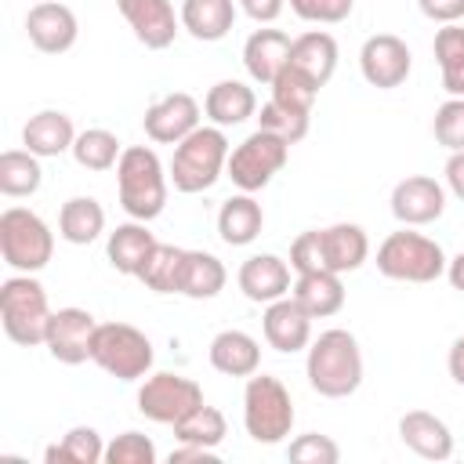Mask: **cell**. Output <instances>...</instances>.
<instances>
[{"label":"cell","mask_w":464,"mask_h":464,"mask_svg":"<svg viewBox=\"0 0 464 464\" xmlns=\"http://www.w3.org/2000/svg\"><path fill=\"white\" fill-rule=\"evenodd\" d=\"M308 384L326 399H348L362 384V352L348 330H323L308 344Z\"/></svg>","instance_id":"6da1fadb"},{"label":"cell","mask_w":464,"mask_h":464,"mask_svg":"<svg viewBox=\"0 0 464 464\" xmlns=\"http://www.w3.org/2000/svg\"><path fill=\"white\" fill-rule=\"evenodd\" d=\"M116 192L120 207L134 221H152L167 207V174L160 156L149 145H127L116 163Z\"/></svg>","instance_id":"7a4b0ae2"},{"label":"cell","mask_w":464,"mask_h":464,"mask_svg":"<svg viewBox=\"0 0 464 464\" xmlns=\"http://www.w3.org/2000/svg\"><path fill=\"white\" fill-rule=\"evenodd\" d=\"M228 152L232 149H228V138L221 127H196L188 138H181L174 145V156H170L174 188L185 196L207 192L228 167Z\"/></svg>","instance_id":"3957f363"},{"label":"cell","mask_w":464,"mask_h":464,"mask_svg":"<svg viewBox=\"0 0 464 464\" xmlns=\"http://www.w3.org/2000/svg\"><path fill=\"white\" fill-rule=\"evenodd\" d=\"M0 323L14 344H22V348L44 344L47 323H51V304H47L44 283L33 279L29 272L4 279L0 283Z\"/></svg>","instance_id":"277c9868"},{"label":"cell","mask_w":464,"mask_h":464,"mask_svg":"<svg viewBox=\"0 0 464 464\" xmlns=\"http://www.w3.org/2000/svg\"><path fill=\"white\" fill-rule=\"evenodd\" d=\"M243 428L254 442L276 446L294 431V399L272 373H250L243 388Z\"/></svg>","instance_id":"5b68a950"},{"label":"cell","mask_w":464,"mask_h":464,"mask_svg":"<svg viewBox=\"0 0 464 464\" xmlns=\"http://www.w3.org/2000/svg\"><path fill=\"white\" fill-rule=\"evenodd\" d=\"M446 250L435 239L410 232V225L392 232L377 246V272L395 283H435L439 276H446Z\"/></svg>","instance_id":"8992f818"},{"label":"cell","mask_w":464,"mask_h":464,"mask_svg":"<svg viewBox=\"0 0 464 464\" xmlns=\"http://www.w3.org/2000/svg\"><path fill=\"white\" fill-rule=\"evenodd\" d=\"M0 254L14 272H40L54 254V232L29 207H7L0 214Z\"/></svg>","instance_id":"52a82bcc"},{"label":"cell","mask_w":464,"mask_h":464,"mask_svg":"<svg viewBox=\"0 0 464 464\" xmlns=\"http://www.w3.org/2000/svg\"><path fill=\"white\" fill-rule=\"evenodd\" d=\"M91 362L116 381H145L152 370V341L130 323H98Z\"/></svg>","instance_id":"ba28073f"},{"label":"cell","mask_w":464,"mask_h":464,"mask_svg":"<svg viewBox=\"0 0 464 464\" xmlns=\"http://www.w3.org/2000/svg\"><path fill=\"white\" fill-rule=\"evenodd\" d=\"M290 160V141H283L272 130H254L246 134L232 152H228V167L225 174L232 178V185L239 192H261Z\"/></svg>","instance_id":"9c48e42d"},{"label":"cell","mask_w":464,"mask_h":464,"mask_svg":"<svg viewBox=\"0 0 464 464\" xmlns=\"http://www.w3.org/2000/svg\"><path fill=\"white\" fill-rule=\"evenodd\" d=\"M203 406V388L192 381V377H181V373H149L138 388V410L141 417L156 420V424H178L185 420L192 410Z\"/></svg>","instance_id":"30bf717a"},{"label":"cell","mask_w":464,"mask_h":464,"mask_svg":"<svg viewBox=\"0 0 464 464\" xmlns=\"http://www.w3.org/2000/svg\"><path fill=\"white\" fill-rule=\"evenodd\" d=\"M359 69L370 87L395 91L406 83V76L413 69V54H410L406 40H399L395 33H373V36H366V44L359 51Z\"/></svg>","instance_id":"8fae6325"},{"label":"cell","mask_w":464,"mask_h":464,"mask_svg":"<svg viewBox=\"0 0 464 464\" xmlns=\"http://www.w3.org/2000/svg\"><path fill=\"white\" fill-rule=\"evenodd\" d=\"M94 330H98V319L87 308H58V312H51L44 348L51 352V359H58L65 366H80L91 359Z\"/></svg>","instance_id":"7c38bea8"},{"label":"cell","mask_w":464,"mask_h":464,"mask_svg":"<svg viewBox=\"0 0 464 464\" xmlns=\"http://www.w3.org/2000/svg\"><path fill=\"white\" fill-rule=\"evenodd\" d=\"M116 7H120L123 22L130 25V33L141 47L163 51V47L174 44L181 14H174L170 0H116Z\"/></svg>","instance_id":"4fadbf2b"},{"label":"cell","mask_w":464,"mask_h":464,"mask_svg":"<svg viewBox=\"0 0 464 464\" xmlns=\"http://www.w3.org/2000/svg\"><path fill=\"white\" fill-rule=\"evenodd\" d=\"M141 127L156 145H178L181 138H188L199 127V102L185 91L163 94L160 102H152L145 109Z\"/></svg>","instance_id":"5bb4252c"},{"label":"cell","mask_w":464,"mask_h":464,"mask_svg":"<svg viewBox=\"0 0 464 464\" xmlns=\"http://www.w3.org/2000/svg\"><path fill=\"white\" fill-rule=\"evenodd\" d=\"M442 210H446V188L428 174H410L392 188V214L410 228L439 221Z\"/></svg>","instance_id":"9a60e30c"},{"label":"cell","mask_w":464,"mask_h":464,"mask_svg":"<svg viewBox=\"0 0 464 464\" xmlns=\"http://www.w3.org/2000/svg\"><path fill=\"white\" fill-rule=\"evenodd\" d=\"M25 33H29V44L36 51H44V54H65L76 44L80 25H76V14L62 0H40L25 14Z\"/></svg>","instance_id":"2e32d148"},{"label":"cell","mask_w":464,"mask_h":464,"mask_svg":"<svg viewBox=\"0 0 464 464\" xmlns=\"http://www.w3.org/2000/svg\"><path fill=\"white\" fill-rule=\"evenodd\" d=\"M261 330H265L268 348H276V352H283V355H294V352H301V348L312 344V315H308L290 294L265 304Z\"/></svg>","instance_id":"e0dca14e"},{"label":"cell","mask_w":464,"mask_h":464,"mask_svg":"<svg viewBox=\"0 0 464 464\" xmlns=\"http://www.w3.org/2000/svg\"><path fill=\"white\" fill-rule=\"evenodd\" d=\"M239 290L246 294V301L254 304H268V301H279L290 294V265L276 254H254L239 265V276H236Z\"/></svg>","instance_id":"ac0fdd59"},{"label":"cell","mask_w":464,"mask_h":464,"mask_svg":"<svg viewBox=\"0 0 464 464\" xmlns=\"http://www.w3.org/2000/svg\"><path fill=\"white\" fill-rule=\"evenodd\" d=\"M290 47H294V40L283 29H254L243 44V65H246L250 80L272 87L276 76L290 62Z\"/></svg>","instance_id":"d6986e66"},{"label":"cell","mask_w":464,"mask_h":464,"mask_svg":"<svg viewBox=\"0 0 464 464\" xmlns=\"http://www.w3.org/2000/svg\"><path fill=\"white\" fill-rule=\"evenodd\" d=\"M399 439L406 450H413L424 460H446L453 453V435L442 417L428 410H410L399 417Z\"/></svg>","instance_id":"ffe728a7"},{"label":"cell","mask_w":464,"mask_h":464,"mask_svg":"<svg viewBox=\"0 0 464 464\" xmlns=\"http://www.w3.org/2000/svg\"><path fill=\"white\" fill-rule=\"evenodd\" d=\"M286 65L297 69L301 76H308L315 87H326L334 69H337V40L326 29H308V33L294 36Z\"/></svg>","instance_id":"44dd1931"},{"label":"cell","mask_w":464,"mask_h":464,"mask_svg":"<svg viewBox=\"0 0 464 464\" xmlns=\"http://www.w3.org/2000/svg\"><path fill=\"white\" fill-rule=\"evenodd\" d=\"M319 246H323V265L337 276L355 272L370 257V239H366L362 225H352V221L319 228Z\"/></svg>","instance_id":"7402d4cb"},{"label":"cell","mask_w":464,"mask_h":464,"mask_svg":"<svg viewBox=\"0 0 464 464\" xmlns=\"http://www.w3.org/2000/svg\"><path fill=\"white\" fill-rule=\"evenodd\" d=\"M72 141H76V130H72V120H69L62 109H40V112L29 116V123L22 127V145H25L33 156H40V160L72 152Z\"/></svg>","instance_id":"603a6c76"},{"label":"cell","mask_w":464,"mask_h":464,"mask_svg":"<svg viewBox=\"0 0 464 464\" xmlns=\"http://www.w3.org/2000/svg\"><path fill=\"white\" fill-rule=\"evenodd\" d=\"M290 297L312 319H326V315H337L344 308V283L330 268H323V272H301L294 279V286H290Z\"/></svg>","instance_id":"cb8c5ba5"},{"label":"cell","mask_w":464,"mask_h":464,"mask_svg":"<svg viewBox=\"0 0 464 464\" xmlns=\"http://www.w3.org/2000/svg\"><path fill=\"white\" fill-rule=\"evenodd\" d=\"M207 355H210V366L218 373H225V377H250L261 366V344L250 334H243V330L214 334Z\"/></svg>","instance_id":"d4e9b609"},{"label":"cell","mask_w":464,"mask_h":464,"mask_svg":"<svg viewBox=\"0 0 464 464\" xmlns=\"http://www.w3.org/2000/svg\"><path fill=\"white\" fill-rule=\"evenodd\" d=\"M149 221H127V225H116L105 239V254H109V265L123 276H138L141 265L149 261L152 246H156V236L145 228Z\"/></svg>","instance_id":"484cf974"},{"label":"cell","mask_w":464,"mask_h":464,"mask_svg":"<svg viewBox=\"0 0 464 464\" xmlns=\"http://www.w3.org/2000/svg\"><path fill=\"white\" fill-rule=\"evenodd\" d=\"M261 225H265V210L261 203L254 199V192H239V196H228L218 210V236L221 243L228 246H246L261 236Z\"/></svg>","instance_id":"4316f807"},{"label":"cell","mask_w":464,"mask_h":464,"mask_svg":"<svg viewBox=\"0 0 464 464\" xmlns=\"http://www.w3.org/2000/svg\"><path fill=\"white\" fill-rule=\"evenodd\" d=\"M236 25V0H181V29L192 40H225Z\"/></svg>","instance_id":"83f0119b"},{"label":"cell","mask_w":464,"mask_h":464,"mask_svg":"<svg viewBox=\"0 0 464 464\" xmlns=\"http://www.w3.org/2000/svg\"><path fill=\"white\" fill-rule=\"evenodd\" d=\"M203 112L214 127H236L257 112V98L243 80H218L203 98Z\"/></svg>","instance_id":"f1b7e54d"},{"label":"cell","mask_w":464,"mask_h":464,"mask_svg":"<svg viewBox=\"0 0 464 464\" xmlns=\"http://www.w3.org/2000/svg\"><path fill=\"white\" fill-rule=\"evenodd\" d=\"M105 232V210L94 196H72L58 210V236L72 246H87Z\"/></svg>","instance_id":"f546056e"},{"label":"cell","mask_w":464,"mask_h":464,"mask_svg":"<svg viewBox=\"0 0 464 464\" xmlns=\"http://www.w3.org/2000/svg\"><path fill=\"white\" fill-rule=\"evenodd\" d=\"M225 265L207 254V250H185V268H181V297H192V301H207V297H218L225 290Z\"/></svg>","instance_id":"4dcf8cb0"},{"label":"cell","mask_w":464,"mask_h":464,"mask_svg":"<svg viewBox=\"0 0 464 464\" xmlns=\"http://www.w3.org/2000/svg\"><path fill=\"white\" fill-rule=\"evenodd\" d=\"M44 181V167L40 156H33L29 149H7L0 152V192L11 199L33 196Z\"/></svg>","instance_id":"1f68e13d"},{"label":"cell","mask_w":464,"mask_h":464,"mask_svg":"<svg viewBox=\"0 0 464 464\" xmlns=\"http://www.w3.org/2000/svg\"><path fill=\"white\" fill-rule=\"evenodd\" d=\"M181 268H185V246L156 243L134 279H141L152 294H181Z\"/></svg>","instance_id":"d6a6232c"},{"label":"cell","mask_w":464,"mask_h":464,"mask_svg":"<svg viewBox=\"0 0 464 464\" xmlns=\"http://www.w3.org/2000/svg\"><path fill=\"white\" fill-rule=\"evenodd\" d=\"M120 156H123V145H120V138L112 134V130H105V127H87V130H80L76 134V141H72V160L83 167V170H112L116 163H120Z\"/></svg>","instance_id":"836d02e7"},{"label":"cell","mask_w":464,"mask_h":464,"mask_svg":"<svg viewBox=\"0 0 464 464\" xmlns=\"http://www.w3.org/2000/svg\"><path fill=\"white\" fill-rule=\"evenodd\" d=\"M435 58H439L446 94L464 98V29L457 22H450L435 33Z\"/></svg>","instance_id":"e575fe53"},{"label":"cell","mask_w":464,"mask_h":464,"mask_svg":"<svg viewBox=\"0 0 464 464\" xmlns=\"http://www.w3.org/2000/svg\"><path fill=\"white\" fill-rule=\"evenodd\" d=\"M47 464H98L105 460V446H102V435L87 424H76L62 435V442L47 446L44 453Z\"/></svg>","instance_id":"d590c367"},{"label":"cell","mask_w":464,"mask_h":464,"mask_svg":"<svg viewBox=\"0 0 464 464\" xmlns=\"http://www.w3.org/2000/svg\"><path fill=\"white\" fill-rule=\"evenodd\" d=\"M225 435H228V424H225V413L218 410V406H199V410H192L185 420H178L174 424V439L178 442H192V446H210V450H218L221 442H225Z\"/></svg>","instance_id":"8d00e7d4"},{"label":"cell","mask_w":464,"mask_h":464,"mask_svg":"<svg viewBox=\"0 0 464 464\" xmlns=\"http://www.w3.org/2000/svg\"><path fill=\"white\" fill-rule=\"evenodd\" d=\"M315 94H319V87H315L308 76H301L297 69H290V65H286V69L276 76V83H272V102H279V105H286V109H294V112H304V116H312Z\"/></svg>","instance_id":"74e56055"},{"label":"cell","mask_w":464,"mask_h":464,"mask_svg":"<svg viewBox=\"0 0 464 464\" xmlns=\"http://www.w3.org/2000/svg\"><path fill=\"white\" fill-rule=\"evenodd\" d=\"M308 120H312V116L294 112V109H286V105H279V102H272V98H268V102L261 105V112H257V127L279 134V138L290 141V145H297V141L308 134Z\"/></svg>","instance_id":"f35d334b"},{"label":"cell","mask_w":464,"mask_h":464,"mask_svg":"<svg viewBox=\"0 0 464 464\" xmlns=\"http://www.w3.org/2000/svg\"><path fill=\"white\" fill-rule=\"evenodd\" d=\"M431 134L442 149L450 152H460L464 149V98H446L439 109H435V120H431Z\"/></svg>","instance_id":"ab89813d"},{"label":"cell","mask_w":464,"mask_h":464,"mask_svg":"<svg viewBox=\"0 0 464 464\" xmlns=\"http://www.w3.org/2000/svg\"><path fill=\"white\" fill-rule=\"evenodd\" d=\"M109 464H156V446L141 431H123L105 446Z\"/></svg>","instance_id":"60d3db41"},{"label":"cell","mask_w":464,"mask_h":464,"mask_svg":"<svg viewBox=\"0 0 464 464\" xmlns=\"http://www.w3.org/2000/svg\"><path fill=\"white\" fill-rule=\"evenodd\" d=\"M286 457L297 460V464H337V460H341V446H337L330 435L308 431V435H297V439L286 446Z\"/></svg>","instance_id":"b9f144b4"},{"label":"cell","mask_w":464,"mask_h":464,"mask_svg":"<svg viewBox=\"0 0 464 464\" xmlns=\"http://www.w3.org/2000/svg\"><path fill=\"white\" fill-rule=\"evenodd\" d=\"M355 0H290V11L312 25H337L352 14Z\"/></svg>","instance_id":"7bdbcfd3"},{"label":"cell","mask_w":464,"mask_h":464,"mask_svg":"<svg viewBox=\"0 0 464 464\" xmlns=\"http://www.w3.org/2000/svg\"><path fill=\"white\" fill-rule=\"evenodd\" d=\"M290 268L301 276V272H323V246H319V228H308L301 232L294 243H290Z\"/></svg>","instance_id":"ee69618b"},{"label":"cell","mask_w":464,"mask_h":464,"mask_svg":"<svg viewBox=\"0 0 464 464\" xmlns=\"http://www.w3.org/2000/svg\"><path fill=\"white\" fill-rule=\"evenodd\" d=\"M420 14L439 22V25H450V22H460L464 18V0H417Z\"/></svg>","instance_id":"f6af8a7d"},{"label":"cell","mask_w":464,"mask_h":464,"mask_svg":"<svg viewBox=\"0 0 464 464\" xmlns=\"http://www.w3.org/2000/svg\"><path fill=\"white\" fill-rule=\"evenodd\" d=\"M283 4H286V0H239L243 14L254 18L257 25H272V22L283 14Z\"/></svg>","instance_id":"bcb514c9"},{"label":"cell","mask_w":464,"mask_h":464,"mask_svg":"<svg viewBox=\"0 0 464 464\" xmlns=\"http://www.w3.org/2000/svg\"><path fill=\"white\" fill-rule=\"evenodd\" d=\"M185 460L218 464V450H210V446H192V442H178V450H170V464H185Z\"/></svg>","instance_id":"7dc6e473"},{"label":"cell","mask_w":464,"mask_h":464,"mask_svg":"<svg viewBox=\"0 0 464 464\" xmlns=\"http://www.w3.org/2000/svg\"><path fill=\"white\" fill-rule=\"evenodd\" d=\"M442 174H446V188H450L457 199H464V149H460V152H450Z\"/></svg>","instance_id":"c3c4849f"},{"label":"cell","mask_w":464,"mask_h":464,"mask_svg":"<svg viewBox=\"0 0 464 464\" xmlns=\"http://www.w3.org/2000/svg\"><path fill=\"white\" fill-rule=\"evenodd\" d=\"M446 366H450V377H453L457 384H464V337H457V341L450 344Z\"/></svg>","instance_id":"681fc988"},{"label":"cell","mask_w":464,"mask_h":464,"mask_svg":"<svg viewBox=\"0 0 464 464\" xmlns=\"http://www.w3.org/2000/svg\"><path fill=\"white\" fill-rule=\"evenodd\" d=\"M446 279H450L453 290L464 294V250H460L457 257H450V265H446Z\"/></svg>","instance_id":"f907efd6"},{"label":"cell","mask_w":464,"mask_h":464,"mask_svg":"<svg viewBox=\"0 0 464 464\" xmlns=\"http://www.w3.org/2000/svg\"><path fill=\"white\" fill-rule=\"evenodd\" d=\"M36 4H40V0H36Z\"/></svg>","instance_id":"816d5d0a"}]
</instances>
